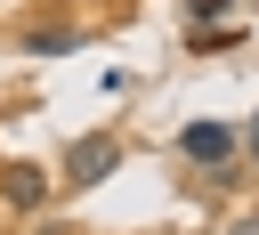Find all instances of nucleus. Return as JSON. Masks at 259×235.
Wrapping results in <instances>:
<instances>
[{"label": "nucleus", "mask_w": 259, "mask_h": 235, "mask_svg": "<svg viewBox=\"0 0 259 235\" xmlns=\"http://www.w3.org/2000/svg\"><path fill=\"white\" fill-rule=\"evenodd\" d=\"M113 170H121V138L89 130V138H73V146H65V194H81V186H105Z\"/></svg>", "instance_id": "1"}, {"label": "nucleus", "mask_w": 259, "mask_h": 235, "mask_svg": "<svg viewBox=\"0 0 259 235\" xmlns=\"http://www.w3.org/2000/svg\"><path fill=\"white\" fill-rule=\"evenodd\" d=\"M178 154L202 162V170H227V162H235V130H227V122H186V130H178Z\"/></svg>", "instance_id": "2"}, {"label": "nucleus", "mask_w": 259, "mask_h": 235, "mask_svg": "<svg viewBox=\"0 0 259 235\" xmlns=\"http://www.w3.org/2000/svg\"><path fill=\"white\" fill-rule=\"evenodd\" d=\"M0 203H8V211H40V203H49V178H40L32 162H8V170H0Z\"/></svg>", "instance_id": "3"}, {"label": "nucleus", "mask_w": 259, "mask_h": 235, "mask_svg": "<svg viewBox=\"0 0 259 235\" xmlns=\"http://www.w3.org/2000/svg\"><path fill=\"white\" fill-rule=\"evenodd\" d=\"M24 49H32V57H65V49H81V32H32Z\"/></svg>", "instance_id": "4"}, {"label": "nucleus", "mask_w": 259, "mask_h": 235, "mask_svg": "<svg viewBox=\"0 0 259 235\" xmlns=\"http://www.w3.org/2000/svg\"><path fill=\"white\" fill-rule=\"evenodd\" d=\"M186 8H194V16H202V24H210V16H227V8H235V0H186Z\"/></svg>", "instance_id": "5"}, {"label": "nucleus", "mask_w": 259, "mask_h": 235, "mask_svg": "<svg viewBox=\"0 0 259 235\" xmlns=\"http://www.w3.org/2000/svg\"><path fill=\"white\" fill-rule=\"evenodd\" d=\"M243 146H251V162H259V113H251V130H243Z\"/></svg>", "instance_id": "6"}, {"label": "nucleus", "mask_w": 259, "mask_h": 235, "mask_svg": "<svg viewBox=\"0 0 259 235\" xmlns=\"http://www.w3.org/2000/svg\"><path fill=\"white\" fill-rule=\"evenodd\" d=\"M227 235H259V219H235V227H227Z\"/></svg>", "instance_id": "7"}]
</instances>
